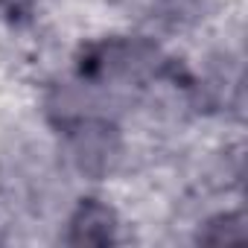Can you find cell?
I'll return each instance as SVG.
<instances>
[{
  "label": "cell",
  "mask_w": 248,
  "mask_h": 248,
  "mask_svg": "<svg viewBox=\"0 0 248 248\" xmlns=\"http://www.w3.org/2000/svg\"><path fill=\"white\" fill-rule=\"evenodd\" d=\"M64 132H67V140H70V158L79 167V172L99 178V175H108L117 167L123 143H120L117 129L105 117H99V114L79 117V120L67 123Z\"/></svg>",
  "instance_id": "1"
},
{
  "label": "cell",
  "mask_w": 248,
  "mask_h": 248,
  "mask_svg": "<svg viewBox=\"0 0 248 248\" xmlns=\"http://www.w3.org/2000/svg\"><path fill=\"white\" fill-rule=\"evenodd\" d=\"M114 213L99 202H85L70 219V242L76 245H105L114 239Z\"/></svg>",
  "instance_id": "2"
}]
</instances>
